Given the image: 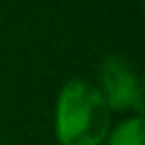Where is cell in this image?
I'll use <instances>...</instances> for the list:
<instances>
[{"label": "cell", "mask_w": 145, "mask_h": 145, "mask_svg": "<svg viewBox=\"0 0 145 145\" xmlns=\"http://www.w3.org/2000/svg\"><path fill=\"white\" fill-rule=\"evenodd\" d=\"M98 90L111 111L143 113V81L126 58L109 54L100 62Z\"/></svg>", "instance_id": "cell-2"}, {"label": "cell", "mask_w": 145, "mask_h": 145, "mask_svg": "<svg viewBox=\"0 0 145 145\" xmlns=\"http://www.w3.org/2000/svg\"><path fill=\"white\" fill-rule=\"evenodd\" d=\"M0 145H2V143H0Z\"/></svg>", "instance_id": "cell-4"}, {"label": "cell", "mask_w": 145, "mask_h": 145, "mask_svg": "<svg viewBox=\"0 0 145 145\" xmlns=\"http://www.w3.org/2000/svg\"><path fill=\"white\" fill-rule=\"evenodd\" d=\"M145 141V122L143 115L137 113L122 120L118 126L109 130L105 143L107 145H143Z\"/></svg>", "instance_id": "cell-3"}, {"label": "cell", "mask_w": 145, "mask_h": 145, "mask_svg": "<svg viewBox=\"0 0 145 145\" xmlns=\"http://www.w3.org/2000/svg\"><path fill=\"white\" fill-rule=\"evenodd\" d=\"M54 130L60 145H103L111 130V109L98 86L86 77H72L56 100Z\"/></svg>", "instance_id": "cell-1"}]
</instances>
